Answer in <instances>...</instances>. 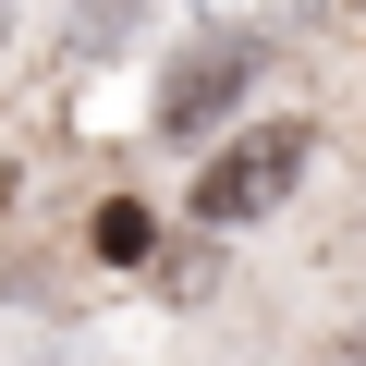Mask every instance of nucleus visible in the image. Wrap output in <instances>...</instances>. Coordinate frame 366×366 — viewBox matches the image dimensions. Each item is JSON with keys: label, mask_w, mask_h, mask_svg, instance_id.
Returning <instances> with one entry per match:
<instances>
[{"label": "nucleus", "mask_w": 366, "mask_h": 366, "mask_svg": "<svg viewBox=\"0 0 366 366\" xmlns=\"http://www.w3.org/2000/svg\"><path fill=\"white\" fill-rule=\"evenodd\" d=\"M293 183H305V122H244V134H232V147L196 171V220H208V232L269 220Z\"/></svg>", "instance_id": "f257e3e1"}, {"label": "nucleus", "mask_w": 366, "mask_h": 366, "mask_svg": "<svg viewBox=\"0 0 366 366\" xmlns=\"http://www.w3.org/2000/svg\"><path fill=\"white\" fill-rule=\"evenodd\" d=\"M244 74H257V37H208V49H183L171 86H159V134H171V147H196V134L244 98Z\"/></svg>", "instance_id": "f03ea898"}, {"label": "nucleus", "mask_w": 366, "mask_h": 366, "mask_svg": "<svg viewBox=\"0 0 366 366\" xmlns=\"http://www.w3.org/2000/svg\"><path fill=\"white\" fill-rule=\"evenodd\" d=\"M196 13H208L220 37H257V49H269V37H293V25L317 13V0H196Z\"/></svg>", "instance_id": "7ed1b4c3"}, {"label": "nucleus", "mask_w": 366, "mask_h": 366, "mask_svg": "<svg viewBox=\"0 0 366 366\" xmlns=\"http://www.w3.org/2000/svg\"><path fill=\"white\" fill-rule=\"evenodd\" d=\"M98 257H147V208L110 196V208H98Z\"/></svg>", "instance_id": "20e7f679"}]
</instances>
